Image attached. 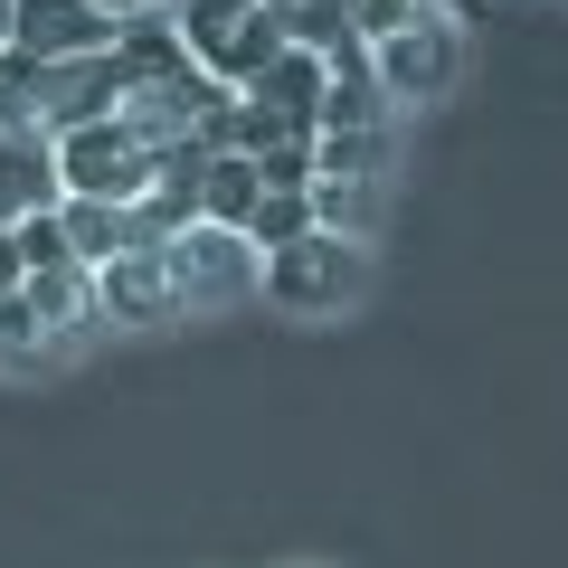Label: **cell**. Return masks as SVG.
Wrapping results in <instances>:
<instances>
[{
  "label": "cell",
  "mask_w": 568,
  "mask_h": 568,
  "mask_svg": "<svg viewBox=\"0 0 568 568\" xmlns=\"http://www.w3.org/2000/svg\"><path fill=\"white\" fill-rule=\"evenodd\" d=\"M446 10H465V0H446Z\"/></svg>",
  "instance_id": "24"
},
{
  "label": "cell",
  "mask_w": 568,
  "mask_h": 568,
  "mask_svg": "<svg viewBox=\"0 0 568 568\" xmlns=\"http://www.w3.org/2000/svg\"><path fill=\"white\" fill-rule=\"evenodd\" d=\"M369 67H379L388 104H436L455 77H465V29H455V20L398 29V39H379V48H369Z\"/></svg>",
  "instance_id": "5"
},
{
  "label": "cell",
  "mask_w": 568,
  "mask_h": 568,
  "mask_svg": "<svg viewBox=\"0 0 568 568\" xmlns=\"http://www.w3.org/2000/svg\"><path fill=\"white\" fill-rule=\"evenodd\" d=\"M10 227H20V256H29V275H48V265H77V246H67L58 209H29V219H10Z\"/></svg>",
  "instance_id": "18"
},
{
  "label": "cell",
  "mask_w": 568,
  "mask_h": 568,
  "mask_svg": "<svg viewBox=\"0 0 568 568\" xmlns=\"http://www.w3.org/2000/svg\"><path fill=\"white\" fill-rule=\"evenodd\" d=\"M246 237L275 256V246H294V237H313V190H265V209L246 219Z\"/></svg>",
  "instance_id": "15"
},
{
  "label": "cell",
  "mask_w": 568,
  "mask_h": 568,
  "mask_svg": "<svg viewBox=\"0 0 568 568\" xmlns=\"http://www.w3.org/2000/svg\"><path fill=\"white\" fill-rule=\"evenodd\" d=\"M123 104H133V77H123V58H77V67H48L39 133H48V142H67V133H85V123H114Z\"/></svg>",
  "instance_id": "6"
},
{
  "label": "cell",
  "mask_w": 568,
  "mask_h": 568,
  "mask_svg": "<svg viewBox=\"0 0 568 568\" xmlns=\"http://www.w3.org/2000/svg\"><path fill=\"white\" fill-rule=\"evenodd\" d=\"M58 227H67V246H77L85 275H104L114 256H133V209H114V200H58Z\"/></svg>",
  "instance_id": "10"
},
{
  "label": "cell",
  "mask_w": 568,
  "mask_h": 568,
  "mask_svg": "<svg viewBox=\"0 0 568 568\" xmlns=\"http://www.w3.org/2000/svg\"><path fill=\"white\" fill-rule=\"evenodd\" d=\"M171 20H181V48L200 58V77H219L227 95H246V85L294 48L265 0H171Z\"/></svg>",
  "instance_id": "1"
},
{
  "label": "cell",
  "mask_w": 568,
  "mask_h": 568,
  "mask_svg": "<svg viewBox=\"0 0 568 568\" xmlns=\"http://www.w3.org/2000/svg\"><path fill=\"white\" fill-rule=\"evenodd\" d=\"M171 256V284H181V313H219V304H246V294H265V246L237 237V227H190V237L162 246Z\"/></svg>",
  "instance_id": "4"
},
{
  "label": "cell",
  "mask_w": 568,
  "mask_h": 568,
  "mask_svg": "<svg viewBox=\"0 0 568 568\" xmlns=\"http://www.w3.org/2000/svg\"><path fill=\"white\" fill-rule=\"evenodd\" d=\"M10 48H29V58H48V67L114 58L123 20H114V10H95V0H20V39H10Z\"/></svg>",
  "instance_id": "7"
},
{
  "label": "cell",
  "mask_w": 568,
  "mask_h": 568,
  "mask_svg": "<svg viewBox=\"0 0 568 568\" xmlns=\"http://www.w3.org/2000/svg\"><path fill=\"white\" fill-rule=\"evenodd\" d=\"M95 10H114V20H133V10H171V0H95Z\"/></svg>",
  "instance_id": "21"
},
{
  "label": "cell",
  "mask_w": 568,
  "mask_h": 568,
  "mask_svg": "<svg viewBox=\"0 0 568 568\" xmlns=\"http://www.w3.org/2000/svg\"><path fill=\"white\" fill-rule=\"evenodd\" d=\"M20 294H29V313H39L58 342H67V332H95V323H104V294H95V275H85V265H48V275H29Z\"/></svg>",
  "instance_id": "9"
},
{
  "label": "cell",
  "mask_w": 568,
  "mask_h": 568,
  "mask_svg": "<svg viewBox=\"0 0 568 568\" xmlns=\"http://www.w3.org/2000/svg\"><path fill=\"white\" fill-rule=\"evenodd\" d=\"M361 294H369V246L361 237L313 227V237H294V246L265 256V304L304 313V323H332V313H351Z\"/></svg>",
  "instance_id": "3"
},
{
  "label": "cell",
  "mask_w": 568,
  "mask_h": 568,
  "mask_svg": "<svg viewBox=\"0 0 568 568\" xmlns=\"http://www.w3.org/2000/svg\"><path fill=\"white\" fill-rule=\"evenodd\" d=\"M0 142H10V114H0Z\"/></svg>",
  "instance_id": "23"
},
{
  "label": "cell",
  "mask_w": 568,
  "mask_h": 568,
  "mask_svg": "<svg viewBox=\"0 0 568 568\" xmlns=\"http://www.w3.org/2000/svg\"><path fill=\"white\" fill-rule=\"evenodd\" d=\"M58 351V332L29 313V294H0V369H39Z\"/></svg>",
  "instance_id": "14"
},
{
  "label": "cell",
  "mask_w": 568,
  "mask_h": 568,
  "mask_svg": "<svg viewBox=\"0 0 568 568\" xmlns=\"http://www.w3.org/2000/svg\"><path fill=\"white\" fill-rule=\"evenodd\" d=\"M20 39V0H0V48Z\"/></svg>",
  "instance_id": "22"
},
{
  "label": "cell",
  "mask_w": 568,
  "mask_h": 568,
  "mask_svg": "<svg viewBox=\"0 0 568 568\" xmlns=\"http://www.w3.org/2000/svg\"><path fill=\"white\" fill-rule=\"evenodd\" d=\"M426 20H455L446 0H351V29H361L369 48L398 39V29H426Z\"/></svg>",
  "instance_id": "17"
},
{
  "label": "cell",
  "mask_w": 568,
  "mask_h": 568,
  "mask_svg": "<svg viewBox=\"0 0 568 568\" xmlns=\"http://www.w3.org/2000/svg\"><path fill=\"white\" fill-rule=\"evenodd\" d=\"M369 209H379V181H313V227L332 237H369Z\"/></svg>",
  "instance_id": "13"
},
{
  "label": "cell",
  "mask_w": 568,
  "mask_h": 568,
  "mask_svg": "<svg viewBox=\"0 0 568 568\" xmlns=\"http://www.w3.org/2000/svg\"><path fill=\"white\" fill-rule=\"evenodd\" d=\"M246 162L265 171V190H313L323 181V152L313 142H275V152H246Z\"/></svg>",
  "instance_id": "19"
},
{
  "label": "cell",
  "mask_w": 568,
  "mask_h": 568,
  "mask_svg": "<svg viewBox=\"0 0 568 568\" xmlns=\"http://www.w3.org/2000/svg\"><path fill=\"white\" fill-rule=\"evenodd\" d=\"M104 294V323H181V284H171V256L162 246H133L95 275Z\"/></svg>",
  "instance_id": "8"
},
{
  "label": "cell",
  "mask_w": 568,
  "mask_h": 568,
  "mask_svg": "<svg viewBox=\"0 0 568 568\" xmlns=\"http://www.w3.org/2000/svg\"><path fill=\"white\" fill-rule=\"evenodd\" d=\"M29 284V256H20V227H0V294H20Z\"/></svg>",
  "instance_id": "20"
},
{
  "label": "cell",
  "mask_w": 568,
  "mask_h": 568,
  "mask_svg": "<svg viewBox=\"0 0 568 568\" xmlns=\"http://www.w3.org/2000/svg\"><path fill=\"white\" fill-rule=\"evenodd\" d=\"M256 209H265V171L246 162V152H219V162L200 171V219L246 237V219H256Z\"/></svg>",
  "instance_id": "11"
},
{
  "label": "cell",
  "mask_w": 568,
  "mask_h": 568,
  "mask_svg": "<svg viewBox=\"0 0 568 568\" xmlns=\"http://www.w3.org/2000/svg\"><path fill=\"white\" fill-rule=\"evenodd\" d=\"M162 171H171V152L142 133L133 114L85 123V133H67V142H58V181H67V200H114V209H142L152 190H162Z\"/></svg>",
  "instance_id": "2"
},
{
  "label": "cell",
  "mask_w": 568,
  "mask_h": 568,
  "mask_svg": "<svg viewBox=\"0 0 568 568\" xmlns=\"http://www.w3.org/2000/svg\"><path fill=\"white\" fill-rule=\"evenodd\" d=\"M265 10L284 20V39H294V48H323V58L351 39V0H265Z\"/></svg>",
  "instance_id": "12"
},
{
  "label": "cell",
  "mask_w": 568,
  "mask_h": 568,
  "mask_svg": "<svg viewBox=\"0 0 568 568\" xmlns=\"http://www.w3.org/2000/svg\"><path fill=\"white\" fill-rule=\"evenodd\" d=\"M323 181H379L388 171V133H323Z\"/></svg>",
  "instance_id": "16"
}]
</instances>
